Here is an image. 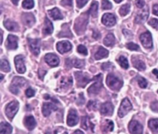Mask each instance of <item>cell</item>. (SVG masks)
I'll use <instances>...</instances> for the list:
<instances>
[{
	"instance_id": "1",
	"label": "cell",
	"mask_w": 158,
	"mask_h": 134,
	"mask_svg": "<svg viewBox=\"0 0 158 134\" xmlns=\"http://www.w3.org/2000/svg\"><path fill=\"white\" fill-rule=\"evenodd\" d=\"M106 84L113 90H120V88L123 86V81L121 79L114 75V74L110 73L106 77Z\"/></svg>"
},
{
	"instance_id": "2",
	"label": "cell",
	"mask_w": 158,
	"mask_h": 134,
	"mask_svg": "<svg viewBox=\"0 0 158 134\" xmlns=\"http://www.w3.org/2000/svg\"><path fill=\"white\" fill-rule=\"evenodd\" d=\"M93 80L95 81V83L90 86L88 89V93L89 95H97L101 89L102 86H103V83H102V80H103V75L102 74H99L97 76L94 77Z\"/></svg>"
},
{
	"instance_id": "3",
	"label": "cell",
	"mask_w": 158,
	"mask_h": 134,
	"mask_svg": "<svg viewBox=\"0 0 158 134\" xmlns=\"http://www.w3.org/2000/svg\"><path fill=\"white\" fill-rule=\"evenodd\" d=\"M26 83H27L26 80L24 78H23V77H14V79L12 81V83H11L10 86H9V90L12 93L17 95L19 92L20 88L23 87Z\"/></svg>"
},
{
	"instance_id": "4",
	"label": "cell",
	"mask_w": 158,
	"mask_h": 134,
	"mask_svg": "<svg viewBox=\"0 0 158 134\" xmlns=\"http://www.w3.org/2000/svg\"><path fill=\"white\" fill-rule=\"evenodd\" d=\"M87 15H86V14H83L81 16L77 18L75 23V29L77 34H80L84 32L85 29L87 26Z\"/></svg>"
},
{
	"instance_id": "5",
	"label": "cell",
	"mask_w": 158,
	"mask_h": 134,
	"mask_svg": "<svg viewBox=\"0 0 158 134\" xmlns=\"http://www.w3.org/2000/svg\"><path fill=\"white\" fill-rule=\"evenodd\" d=\"M19 110V103L17 101L10 102L6 107V114L10 120L13 119Z\"/></svg>"
},
{
	"instance_id": "6",
	"label": "cell",
	"mask_w": 158,
	"mask_h": 134,
	"mask_svg": "<svg viewBox=\"0 0 158 134\" xmlns=\"http://www.w3.org/2000/svg\"><path fill=\"white\" fill-rule=\"evenodd\" d=\"M132 104L130 102V100L127 98L123 99L120 106V109H119L118 116L120 118L125 116L132 109Z\"/></svg>"
},
{
	"instance_id": "7",
	"label": "cell",
	"mask_w": 158,
	"mask_h": 134,
	"mask_svg": "<svg viewBox=\"0 0 158 134\" xmlns=\"http://www.w3.org/2000/svg\"><path fill=\"white\" fill-rule=\"evenodd\" d=\"M75 77L79 87H85L86 85L88 84L91 80L87 74H85L82 72H76Z\"/></svg>"
},
{
	"instance_id": "8",
	"label": "cell",
	"mask_w": 158,
	"mask_h": 134,
	"mask_svg": "<svg viewBox=\"0 0 158 134\" xmlns=\"http://www.w3.org/2000/svg\"><path fill=\"white\" fill-rule=\"evenodd\" d=\"M140 40L143 47L146 49H151L153 47L152 35L150 32H143V34H141L140 36Z\"/></svg>"
},
{
	"instance_id": "9",
	"label": "cell",
	"mask_w": 158,
	"mask_h": 134,
	"mask_svg": "<svg viewBox=\"0 0 158 134\" xmlns=\"http://www.w3.org/2000/svg\"><path fill=\"white\" fill-rule=\"evenodd\" d=\"M30 51L35 55H38L40 52V39H28Z\"/></svg>"
},
{
	"instance_id": "10",
	"label": "cell",
	"mask_w": 158,
	"mask_h": 134,
	"mask_svg": "<svg viewBox=\"0 0 158 134\" xmlns=\"http://www.w3.org/2000/svg\"><path fill=\"white\" fill-rule=\"evenodd\" d=\"M129 131L132 134L143 133V126L137 120H132L129 123Z\"/></svg>"
},
{
	"instance_id": "11",
	"label": "cell",
	"mask_w": 158,
	"mask_h": 134,
	"mask_svg": "<svg viewBox=\"0 0 158 134\" xmlns=\"http://www.w3.org/2000/svg\"><path fill=\"white\" fill-rule=\"evenodd\" d=\"M15 65L16 70L19 73H24L26 72V66H25L24 56L22 55H16L15 57Z\"/></svg>"
},
{
	"instance_id": "12",
	"label": "cell",
	"mask_w": 158,
	"mask_h": 134,
	"mask_svg": "<svg viewBox=\"0 0 158 134\" xmlns=\"http://www.w3.org/2000/svg\"><path fill=\"white\" fill-rule=\"evenodd\" d=\"M79 118L77 112L75 109H70L67 116V125L69 126H74L78 123Z\"/></svg>"
},
{
	"instance_id": "13",
	"label": "cell",
	"mask_w": 158,
	"mask_h": 134,
	"mask_svg": "<svg viewBox=\"0 0 158 134\" xmlns=\"http://www.w3.org/2000/svg\"><path fill=\"white\" fill-rule=\"evenodd\" d=\"M56 49L58 50V52H60V53H66V52L71 50V49H72V45L68 41L59 42L56 44Z\"/></svg>"
},
{
	"instance_id": "14",
	"label": "cell",
	"mask_w": 158,
	"mask_h": 134,
	"mask_svg": "<svg viewBox=\"0 0 158 134\" xmlns=\"http://www.w3.org/2000/svg\"><path fill=\"white\" fill-rule=\"evenodd\" d=\"M102 22L106 26L111 27L116 24V18L113 14L106 13L102 17Z\"/></svg>"
},
{
	"instance_id": "15",
	"label": "cell",
	"mask_w": 158,
	"mask_h": 134,
	"mask_svg": "<svg viewBox=\"0 0 158 134\" xmlns=\"http://www.w3.org/2000/svg\"><path fill=\"white\" fill-rule=\"evenodd\" d=\"M22 21L23 24L26 25V26H33L35 22V18L33 14L32 13H23L22 15Z\"/></svg>"
},
{
	"instance_id": "16",
	"label": "cell",
	"mask_w": 158,
	"mask_h": 134,
	"mask_svg": "<svg viewBox=\"0 0 158 134\" xmlns=\"http://www.w3.org/2000/svg\"><path fill=\"white\" fill-rule=\"evenodd\" d=\"M45 61L46 62L48 65H49L52 67H56L60 63V59H59L58 56L52 53L46 54V56H45Z\"/></svg>"
},
{
	"instance_id": "17",
	"label": "cell",
	"mask_w": 158,
	"mask_h": 134,
	"mask_svg": "<svg viewBox=\"0 0 158 134\" xmlns=\"http://www.w3.org/2000/svg\"><path fill=\"white\" fill-rule=\"evenodd\" d=\"M114 107L113 104L110 102L103 103L100 106V112L104 116H111L114 113Z\"/></svg>"
},
{
	"instance_id": "18",
	"label": "cell",
	"mask_w": 158,
	"mask_h": 134,
	"mask_svg": "<svg viewBox=\"0 0 158 134\" xmlns=\"http://www.w3.org/2000/svg\"><path fill=\"white\" fill-rule=\"evenodd\" d=\"M66 65L69 67H77V68H83L85 65L84 60L79 59H67L66 60Z\"/></svg>"
},
{
	"instance_id": "19",
	"label": "cell",
	"mask_w": 158,
	"mask_h": 134,
	"mask_svg": "<svg viewBox=\"0 0 158 134\" xmlns=\"http://www.w3.org/2000/svg\"><path fill=\"white\" fill-rule=\"evenodd\" d=\"M57 106L52 103H45L43 105V114L44 116H49L52 111L57 110Z\"/></svg>"
},
{
	"instance_id": "20",
	"label": "cell",
	"mask_w": 158,
	"mask_h": 134,
	"mask_svg": "<svg viewBox=\"0 0 158 134\" xmlns=\"http://www.w3.org/2000/svg\"><path fill=\"white\" fill-rule=\"evenodd\" d=\"M18 37L13 35H9L6 42V47L9 49H16L18 47Z\"/></svg>"
},
{
	"instance_id": "21",
	"label": "cell",
	"mask_w": 158,
	"mask_h": 134,
	"mask_svg": "<svg viewBox=\"0 0 158 134\" xmlns=\"http://www.w3.org/2000/svg\"><path fill=\"white\" fill-rule=\"evenodd\" d=\"M148 15H149V9H148V8H146L141 12L137 14V15L135 18V22L137 23H138V24L143 23L145 21H147V19L148 18Z\"/></svg>"
},
{
	"instance_id": "22",
	"label": "cell",
	"mask_w": 158,
	"mask_h": 134,
	"mask_svg": "<svg viewBox=\"0 0 158 134\" xmlns=\"http://www.w3.org/2000/svg\"><path fill=\"white\" fill-rule=\"evenodd\" d=\"M52 32H53V26H52V23L49 21V18H45L44 26H43V35H50V34L52 33Z\"/></svg>"
},
{
	"instance_id": "23",
	"label": "cell",
	"mask_w": 158,
	"mask_h": 134,
	"mask_svg": "<svg viewBox=\"0 0 158 134\" xmlns=\"http://www.w3.org/2000/svg\"><path fill=\"white\" fill-rule=\"evenodd\" d=\"M24 124L29 130H32L36 126V122L32 116H27L24 120Z\"/></svg>"
},
{
	"instance_id": "24",
	"label": "cell",
	"mask_w": 158,
	"mask_h": 134,
	"mask_svg": "<svg viewBox=\"0 0 158 134\" xmlns=\"http://www.w3.org/2000/svg\"><path fill=\"white\" fill-rule=\"evenodd\" d=\"M4 26L8 30L12 31V32H17L19 29V26L15 22L12 21L10 19H7L4 22Z\"/></svg>"
},
{
	"instance_id": "25",
	"label": "cell",
	"mask_w": 158,
	"mask_h": 134,
	"mask_svg": "<svg viewBox=\"0 0 158 134\" xmlns=\"http://www.w3.org/2000/svg\"><path fill=\"white\" fill-rule=\"evenodd\" d=\"M73 85V79L72 77L65 76L62 78L60 80V86L61 89H68Z\"/></svg>"
},
{
	"instance_id": "26",
	"label": "cell",
	"mask_w": 158,
	"mask_h": 134,
	"mask_svg": "<svg viewBox=\"0 0 158 134\" xmlns=\"http://www.w3.org/2000/svg\"><path fill=\"white\" fill-rule=\"evenodd\" d=\"M132 63H133V66H134L136 69H138V70L143 71L145 70V69H146V66H145L144 63H143L142 60L136 58L135 56L132 57Z\"/></svg>"
},
{
	"instance_id": "27",
	"label": "cell",
	"mask_w": 158,
	"mask_h": 134,
	"mask_svg": "<svg viewBox=\"0 0 158 134\" xmlns=\"http://www.w3.org/2000/svg\"><path fill=\"white\" fill-rule=\"evenodd\" d=\"M114 123H113V121L109 120H105V122L103 123V125H102V131H103V132H105V133L109 132H112V131L114 130Z\"/></svg>"
},
{
	"instance_id": "28",
	"label": "cell",
	"mask_w": 158,
	"mask_h": 134,
	"mask_svg": "<svg viewBox=\"0 0 158 134\" xmlns=\"http://www.w3.org/2000/svg\"><path fill=\"white\" fill-rule=\"evenodd\" d=\"M12 132V126L9 123H1L0 124V134H11Z\"/></svg>"
},
{
	"instance_id": "29",
	"label": "cell",
	"mask_w": 158,
	"mask_h": 134,
	"mask_svg": "<svg viewBox=\"0 0 158 134\" xmlns=\"http://www.w3.org/2000/svg\"><path fill=\"white\" fill-rule=\"evenodd\" d=\"M108 55H109V52H108V50H106V49H104V48L100 46V47L99 48L98 51L96 52L95 59L97 60H100L101 59L106 58Z\"/></svg>"
},
{
	"instance_id": "30",
	"label": "cell",
	"mask_w": 158,
	"mask_h": 134,
	"mask_svg": "<svg viewBox=\"0 0 158 134\" xmlns=\"http://www.w3.org/2000/svg\"><path fill=\"white\" fill-rule=\"evenodd\" d=\"M49 14L51 17H52V19L54 20H60L63 19V15H62L61 12H60V9H57V8H54V9H51L49 11Z\"/></svg>"
},
{
	"instance_id": "31",
	"label": "cell",
	"mask_w": 158,
	"mask_h": 134,
	"mask_svg": "<svg viewBox=\"0 0 158 134\" xmlns=\"http://www.w3.org/2000/svg\"><path fill=\"white\" fill-rule=\"evenodd\" d=\"M98 2L96 1H94L92 2V4H91L90 8L89 9L88 13L90 14L94 18H96L97 16V15H98Z\"/></svg>"
},
{
	"instance_id": "32",
	"label": "cell",
	"mask_w": 158,
	"mask_h": 134,
	"mask_svg": "<svg viewBox=\"0 0 158 134\" xmlns=\"http://www.w3.org/2000/svg\"><path fill=\"white\" fill-rule=\"evenodd\" d=\"M103 43L106 46H113L115 44V37L112 33H109L104 38Z\"/></svg>"
},
{
	"instance_id": "33",
	"label": "cell",
	"mask_w": 158,
	"mask_h": 134,
	"mask_svg": "<svg viewBox=\"0 0 158 134\" xmlns=\"http://www.w3.org/2000/svg\"><path fill=\"white\" fill-rule=\"evenodd\" d=\"M59 37H69V38H72V33H71L70 30L69 29V26L66 24L63 25V29H62L61 32L58 34Z\"/></svg>"
},
{
	"instance_id": "34",
	"label": "cell",
	"mask_w": 158,
	"mask_h": 134,
	"mask_svg": "<svg viewBox=\"0 0 158 134\" xmlns=\"http://www.w3.org/2000/svg\"><path fill=\"white\" fill-rule=\"evenodd\" d=\"M148 126L153 132H158V119H151L148 122Z\"/></svg>"
},
{
	"instance_id": "35",
	"label": "cell",
	"mask_w": 158,
	"mask_h": 134,
	"mask_svg": "<svg viewBox=\"0 0 158 134\" xmlns=\"http://www.w3.org/2000/svg\"><path fill=\"white\" fill-rule=\"evenodd\" d=\"M89 126H91L92 129H94V128H93L94 127V125H92V123H90L89 117L83 116V118H82V127L86 130V129H88V128H89Z\"/></svg>"
},
{
	"instance_id": "36",
	"label": "cell",
	"mask_w": 158,
	"mask_h": 134,
	"mask_svg": "<svg viewBox=\"0 0 158 134\" xmlns=\"http://www.w3.org/2000/svg\"><path fill=\"white\" fill-rule=\"evenodd\" d=\"M117 62H118L119 64L120 65V66H121L122 68H123V69H127L129 68V63H128V61L126 57L120 56L118 59H117Z\"/></svg>"
},
{
	"instance_id": "37",
	"label": "cell",
	"mask_w": 158,
	"mask_h": 134,
	"mask_svg": "<svg viewBox=\"0 0 158 134\" xmlns=\"http://www.w3.org/2000/svg\"><path fill=\"white\" fill-rule=\"evenodd\" d=\"M130 9H131V6H130V4H125L123 5V6H122L121 7H120V11H119L120 15H122V16H125V15H127L130 12Z\"/></svg>"
},
{
	"instance_id": "38",
	"label": "cell",
	"mask_w": 158,
	"mask_h": 134,
	"mask_svg": "<svg viewBox=\"0 0 158 134\" xmlns=\"http://www.w3.org/2000/svg\"><path fill=\"white\" fill-rule=\"evenodd\" d=\"M1 70L4 72H9L10 71V66L9 62L6 59H2L1 60Z\"/></svg>"
},
{
	"instance_id": "39",
	"label": "cell",
	"mask_w": 158,
	"mask_h": 134,
	"mask_svg": "<svg viewBox=\"0 0 158 134\" xmlns=\"http://www.w3.org/2000/svg\"><path fill=\"white\" fill-rule=\"evenodd\" d=\"M23 7L26 9H30L34 7V1L33 0H23Z\"/></svg>"
},
{
	"instance_id": "40",
	"label": "cell",
	"mask_w": 158,
	"mask_h": 134,
	"mask_svg": "<svg viewBox=\"0 0 158 134\" xmlns=\"http://www.w3.org/2000/svg\"><path fill=\"white\" fill-rule=\"evenodd\" d=\"M98 106V102L97 100H90L87 104V108L89 110H96Z\"/></svg>"
},
{
	"instance_id": "41",
	"label": "cell",
	"mask_w": 158,
	"mask_h": 134,
	"mask_svg": "<svg viewBox=\"0 0 158 134\" xmlns=\"http://www.w3.org/2000/svg\"><path fill=\"white\" fill-rule=\"evenodd\" d=\"M112 8V4L109 0H103L102 1V9L107 10V9H110Z\"/></svg>"
},
{
	"instance_id": "42",
	"label": "cell",
	"mask_w": 158,
	"mask_h": 134,
	"mask_svg": "<svg viewBox=\"0 0 158 134\" xmlns=\"http://www.w3.org/2000/svg\"><path fill=\"white\" fill-rule=\"evenodd\" d=\"M126 46H127V48L128 49H130V50H132V51H138L139 49H140V47H139L138 45L135 44V43H128Z\"/></svg>"
},
{
	"instance_id": "43",
	"label": "cell",
	"mask_w": 158,
	"mask_h": 134,
	"mask_svg": "<svg viewBox=\"0 0 158 134\" xmlns=\"http://www.w3.org/2000/svg\"><path fill=\"white\" fill-rule=\"evenodd\" d=\"M137 82H138L139 86L141 88L144 89V88H146L148 86V81L144 78H143V77H139L138 79H137Z\"/></svg>"
},
{
	"instance_id": "44",
	"label": "cell",
	"mask_w": 158,
	"mask_h": 134,
	"mask_svg": "<svg viewBox=\"0 0 158 134\" xmlns=\"http://www.w3.org/2000/svg\"><path fill=\"white\" fill-rule=\"evenodd\" d=\"M77 52H78L79 53L83 54V55H87L88 53L86 48L84 46H83V45H80V46H78V48H77Z\"/></svg>"
},
{
	"instance_id": "45",
	"label": "cell",
	"mask_w": 158,
	"mask_h": 134,
	"mask_svg": "<svg viewBox=\"0 0 158 134\" xmlns=\"http://www.w3.org/2000/svg\"><path fill=\"white\" fill-rule=\"evenodd\" d=\"M148 24L151 26H152L154 29H158V19L157 18H151L149 22H148Z\"/></svg>"
},
{
	"instance_id": "46",
	"label": "cell",
	"mask_w": 158,
	"mask_h": 134,
	"mask_svg": "<svg viewBox=\"0 0 158 134\" xmlns=\"http://www.w3.org/2000/svg\"><path fill=\"white\" fill-rule=\"evenodd\" d=\"M112 68H113V66L110 63H105L102 64V69L104 71L110 70V69H111Z\"/></svg>"
},
{
	"instance_id": "47",
	"label": "cell",
	"mask_w": 158,
	"mask_h": 134,
	"mask_svg": "<svg viewBox=\"0 0 158 134\" xmlns=\"http://www.w3.org/2000/svg\"><path fill=\"white\" fill-rule=\"evenodd\" d=\"M61 5L66 7H72L73 6V0H62Z\"/></svg>"
},
{
	"instance_id": "48",
	"label": "cell",
	"mask_w": 158,
	"mask_h": 134,
	"mask_svg": "<svg viewBox=\"0 0 158 134\" xmlns=\"http://www.w3.org/2000/svg\"><path fill=\"white\" fill-rule=\"evenodd\" d=\"M88 1H89V0H77V7H78L79 9H81V8H83V6L87 3Z\"/></svg>"
},
{
	"instance_id": "49",
	"label": "cell",
	"mask_w": 158,
	"mask_h": 134,
	"mask_svg": "<svg viewBox=\"0 0 158 134\" xmlns=\"http://www.w3.org/2000/svg\"><path fill=\"white\" fill-rule=\"evenodd\" d=\"M35 95V91L32 88H28L26 90V95L27 97H32Z\"/></svg>"
},
{
	"instance_id": "50",
	"label": "cell",
	"mask_w": 158,
	"mask_h": 134,
	"mask_svg": "<svg viewBox=\"0 0 158 134\" xmlns=\"http://www.w3.org/2000/svg\"><path fill=\"white\" fill-rule=\"evenodd\" d=\"M151 108L153 111L158 112V101H155L154 102V103H151Z\"/></svg>"
},
{
	"instance_id": "51",
	"label": "cell",
	"mask_w": 158,
	"mask_h": 134,
	"mask_svg": "<svg viewBox=\"0 0 158 134\" xmlns=\"http://www.w3.org/2000/svg\"><path fill=\"white\" fill-rule=\"evenodd\" d=\"M136 5L138 8H143L145 5L144 0H136Z\"/></svg>"
},
{
	"instance_id": "52",
	"label": "cell",
	"mask_w": 158,
	"mask_h": 134,
	"mask_svg": "<svg viewBox=\"0 0 158 134\" xmlns=\"http://www.w3.org/2000/svg\"><path fill=\"white\" fill-rule=\"evenodd\" d=\"M153 13L158 16V4L154 5V6H153Z\"/></svg>"
},
{
	"instance_id": "53",
	"label": "cell",
	"mask_w": 158,
	"mask_h": 134,
	"mask_svg": "<svg viewBox=\"0 0 158 134\" xmlns=\"http://www.w3.org/2000/svg\"><path fill=\"white\" fill-rule=\"evenodd\" d=\"M46 70H42V69H40V71H39V76H40V78L41 79H43V76H44L45 75H46Z\"/></svg>"
},
{
	"instance_id": "54",
	"label": "cell",
	"mask_w": 158,
	"mask_h": 134,
	"mask_svg": "<svg viewBox=\"0 0 158 134\" xmlns=\"http://www.w3.org/2000/svg\"><path fill=\"white\" fill-rule=\"evenodd\" d=\"M93 36H94L95 39L100 38V32H97V31H94V35H93Z\"/></svg>"
},
{
	"instance_id": "55",
	"label": "cell",
	"mask_w": 158,
	"mask_h": 134,
	"mask_svg": "<svg viewBox=\"0 0 158 134\" xmlns=\"http://www.w3.org/2000/svg\"><path fill=\"white\" fill-rule=\"evenodd\" d=\"M45 134H57V131L56 130H47Z\"/></svg>"
},
{
	"instance_id": "56",
	"label": "cell",
	"mask_w": 158,
	"mask_h": 134,
	"mask_svg": "<svg viewBox=\"0 0 158 134\" xmlns=\"http://www.w3.org/2000/svg\"><path fill=\"white\" fill-rule=\"evenodd\" d=\"M73 134H83V132H82L80 129H77V130H76Z\"/></svg>"
},
{
	"instance_id": "57",
	"label": "cell",
	"mask_w": 158,
	"mask_h": 134,
	"mask_svg": "<svg viewBox=\"0 0 158 134\" xmlns=\"http://www.w3.org/2000/svg\"><path fill=\"white\" fill-rule=\"evenodd\" d=\"M153 73H154V75H155L156 77L158 79V70L157 69H154V70H153Z\"/></svg>"
},
{
	"instance_id": "58",
	"label": "cell",
	"mask_w": 158,
	"mask_h": 134,
	"mask_svg": "<svg viewBox=\"0 0 158 134\" xmlns=\"http://www.w3.org/2000/svg\"><path fill=\"white\" fill-rule=\"evenodd\" d=\"M19 1V0H12V3H13V4L15 5V6H17V5H18Z\"/></svg>"
},
{
	"instance_id": "59",
	"label": "cell",
	"mask_w": 158,
	"mask_h": 134,
	"mask_svg": "<svg viewBox=\"0 0 158 134\" xmlns=\"http://www.w3.org/2000/svg\"><path fill=\"white\" fill-rule=\"evenodd\" d=\"M114 1H115L117 3H120V2H121L123 0H114Z\"/></svg>"
},
{
	"instance_id": "60",
	"label": "cell",
	"mask_w": 158,
	"mask_h": 134,
	"mask_svg": "<svg viewBox=\"0 0 158 134\" xmlns=\"http://www.w3.org/2000/svg\"><path fill=\"white\" fill-rule=\"evenodd\" d=\"M2 79H3V75H1V81H2Z\"/></svg>"
},
{
	"instance_id": "61",
	"label": "cell",
	"mask_w": 158,
	"mask_h": 134,
	"mask_svg": "<svg viewBox=\"0 0 158 134\" xmlns=\"http://www.w3.org/2000/svg\"><path fill=\"white\" fill-rule=\"evenodd\" d=\"M63 134H68V133H67V132H64V133H63Z\"/></svg>"
},
{
	"instance_id": "62",
	"label": "cell",
	"mask_w": 158,
	"mask_h": 134,
	"mask_svg": "<svg viewBox=\"0 0 158 134\" xmlns=\"http://www.w3.org/2000/svg\"><path fill=\"white\" fill-rule=\"evenodd\" d=\"M157 92H158V91H157Z\"/></svg>"
}]
</instances>
